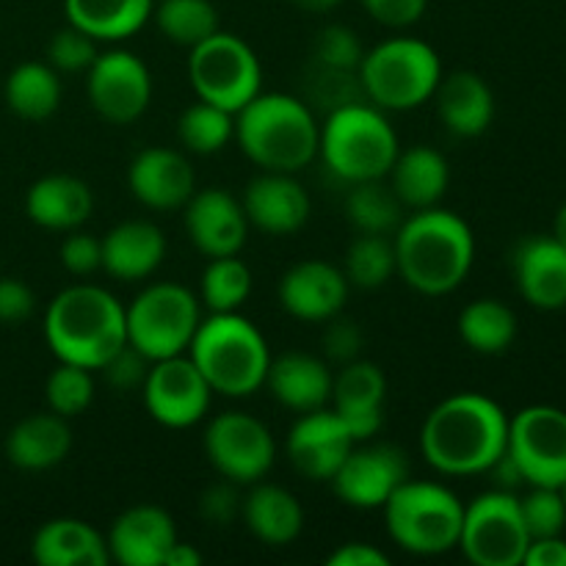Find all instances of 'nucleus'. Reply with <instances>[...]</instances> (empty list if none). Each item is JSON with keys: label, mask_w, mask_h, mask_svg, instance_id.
I'll list each match as a JSON object with an SVG mask.
<instances>
[{"label": "nucleus", "mask_w": 566, "mask_h": 566, "mask_svg": "<svg viewBox=\"0 0 566 566\" xmlns=\"http://www.w3.org/2000/svg\"><path fill=\"white\" fill-rule=\"evenodd\" d=\"M31 558L39 566H105L108 542L94 525L77 517L48 520L31 539Z\"/></svg>", "instance_id": "cd10ccee"}, {"label": "nucleus", "mask_w": 566, "mask_h": 566, "mask_svg": "<svg viewBox=\"0 0 566 566\" xmlns=\"http://www.w3.org/2000/svg\"><path fill=\"white\" fill-rule=\"evenodd\" d=\"M459 337L475 354L495 357L517 337V315L497 298H475L459 315Z\"/></svg>", "instance_id": "f704fd0d"}, {"label": "nucleus", "mask_w": 566, "mask_h": 566, "mask_svg": "<svg viewBox=\"0 0 566 566\" xmlns=\"http://www.w3.org/2000/svg\"><path fill=\"white\" fill-rule=\"evenodd\" d=\"M103 243L105 274L119 282H142L158 271L166 258V238L158 224L144 219L122 221L111 227Z\"/></svg>", "instance_id": "393cba45"}, {"label": "nucleus", "mask_w": 566, "mask_h": 566, "mask_svg": "<svg viewBox=\"0 0 566 566\" xmlns=\"http://www.w3.org/2000/svg\"><path fill=\"white\" fill-rule=\"evenodd\" d=\"M376 22L387 28H409L426 14L429 0H359Z\"/></svg>", "instance_id": "603ef678"}, {"label": "nucleus", "mask_w": 566, "mask_h": 566, "mask_svg": "<svg viewBox=\"0 0 566 566\" xmlns=\"http://www.w3.org/2000/svg\"><path fill=\"white\" fill-rule=\"evenodd\" d=\"M523 564L525 566H566V542L562 536H542V539H531Z\"/></svg>", "instance_id": "5fc2aeb1"}, {"label": "nucleus", "mask_w": 566, "mask_h": 566, "mask_svg": "<svg viewBox=\"0 0 566 566\" xmlns=\"http://www.w3.org/2000/svg\"><path fill=\"white\" fill-rule=\"evenodd\" d=\"M354 446H357V440L343 423L340 415L332 407H321L298 415L291 434H287L285 451L298 475L329 484L332 475L337 473V468L352 453Z\"/></svg>", "instance_id": "f3484780"}, {"label": "nucleus", "mask_w": 566, "mask_h": 566, "mask_svg": "<svg viewBox=\"0 0 566 566\" xmlns=\"http://www.w3.org/2000/svg\"><path fill=\"white\" fill-rule=\"evenodd\" d=\"M205 457L221 479L252 486L269 475L276 442L269 426L247 412H221L205 429Z\"/></svg>", "instance_id": "f8f14e48"}, {"label": "nucleus", "mask_w": 566, "mask_h": 566, "mask_svg": "<svg viewBox=\"0 0 566 566\" xmlns=\"http://www.w3.org/2000/svg\"><path fill=\"white\" fill-rule=\"evenodd\" d=\"M276 293L287 315L304 324H326L346 307L348 280L326 260H302L282 274Z\"/></svg>", "instance_id": "6ab92c4d"}, {"label": "nucleus", "mask_w": 566, "mask_h": 566, "mask_svg": "<svg viewBox=\"0 0 566 566\" xmlns=\"http://www.w3.org/2000/svg\"><path fill=\"white\" fill-rule=\"evenodd\" d=\"M72 431L66 418L55 412H36L22 418L6 437V457L14 468L42 473L70 457Z\"/></svg>", "instance_id": "c756f323"}, {"label": "nucleus", "mask_w": 566, "mask_h": 566, "mask_svg": "<svg viewBox=\"0 0 566 566\" xmlns=\"http://www.w3.org/2000/svg\"><path fill=\"white\" fill-rule=\"evenodd\" d=\"M365 50L357 33L346 25H326L315 33L313 64L332 66V70L357 72Z\"/></svg>", "instance_id": "37998d69"}, {"label": "nucleus", "mask_w": 566, "mask_h": 566, "mask_svg": "<svg viewBox=\"0 0 566 566\" xmlns=\"http://www.w3.org/2000/svg\"><path fill=\"white\" fill-rule=\"evenodd\" d=\"M249 227L265 235H293L310 219V193L285 171H263L247 186L241 197Z\"/></svg>", "instance_id": "5701e85b"}, {"label": "nucleus", "mask_w": 566, "mask_h": 566, "mask_svg": "<svg viewBox=\"0 0 566 566\" xmlns=\"http://www.w3.org/2000/svg\"><path fill=\"white\" fill-rule=\"evenodd\" d=\"M188 81L202 103L238 114L243 105L260 94L263 70L254 50L235 33L216 31L188 59Z\"/></svg>", "instance_id": "9d476101"}, {"label": "nucleus", "mask_w": 566, "mask_h": 566, "mask_svg": "<svg viewBox=\"0 0 566 566\" xmlns=\"http://www.w3.org/2000/svg\"><path fill=\"white\" fill-rule=\"evenodd\" d=\"M396 130L385 111L368 99L329 111L318 133V155L326 169L343 182L381 180L398 158Z\"/></svg>", "instance_id": "423d86ee"}, {"label": "nucleus", "mask_w": 566, "mask_h": 566, "mask_svg": "<svg viewBox=\"0 0 566 566\" xmlns=\"http://www.w3.org/2000/svg\"><path fill=\"white\" fill-rule=\"evenodd\" d=\"M528 545L531 534L514 492H484L464 506L459 547L468 562L475 566H520Z\"/></svg>", "instance_id": "9b49d317"}, {"label": "nucleus", "mask_w": 566, "mask_h": 566, "mask_svg": "<svg viewBox=\"0 0 566 566\" xmlns=\"http://www.w3.org/2000/svg\"><path fill=\"white\" fill-rule=\"evenodd\" d=\"M188 357L216 396L249 398L265 387L271 365L263 332L241 313H210L199 321Z\"/></svg>", "instance_id": "39448f33"}, {"label": "nucleus", "mask_w": 566, "mask_h": 566, "mask_svg": "<svg viewBox=\"0 0 566 566\" xmlns=\"http://www.w3.org/2000/svg\"><path fill=\"white\" fill-rule=\"evenodd\" d=\"M517 291L531 307H566V247L556 235H534L520 241L512 254Z\"/></svg>", "instance_id": "b1692460"}, {"label": "nucleus", "mask_w": 566, "mask_h": 566, "mask_svg": "<svg viewBox=\"0 0 566 566\" xmlns=\"http://www.w3.org/2000/svg\"><path fill=\"white\" fill-rule=\"evenodd\" d=\"M252 293V271L238 254L210 258L199 282V302L210 313H238Z\"/></svg>", "instance_id": "4c0bfd02"}, {"label": "nucleus", "mask_w": 566, "mask_h": 566, "mask_svg": "<svg viewBox=\"0 0 566 566\" xmlns=\"http://www.w3.org/2000/svg\"><path fill=\"white\" fill-rule=\"evenodd\" d=\"M381 512L390 539L412 556H442L459 547L464 503L446 484L407 479Z\"/></svg>", "instance_id": "6e6552de"}, {"label": "nucleus", "mask_w": 566, "mask_h": 566, "mask_svg": "<svg viewBox=\"0 0 566 566\" xmlns=\"http://www.w3.org/2000/svg\"><path fill=\"white\" fill-rule=\"evenodd\" d=\"M409 479V459L398 446L387 442H357L337 473L332 490L352 509H381L387 497Z\"/></svg>", "instance_id": "dca6fc26"}, {"label": "nucleus", "mask_w": 566, "mask_h": 566, "mask_svg": "<svg viewBox=\"0 0 566 566\" xmlns=\"http://www.w3.org/2000/svg\"><path fill=\"white\" fill-rule=\"evenodd\" d=\"M241 517L249 534L263 545L282 547L298 539L304 528V509L293 492L280 484H252L249 495L243 497Z\"/></svg>", "instance_id": "2f4dec72"}, {"label": "nucleus", "mask_w": 566, "mask_h": 566, "mask_svg": "<svg viewBox=\"0 0 566 566\" xmlns=\"http://www.w3.org/2000/svg\"><path fill=\"white\" fill-rule=\"evenodd\" d=\"M155 25L169 42L197 48L219 31V11L210 0H155Z\"/></svg>", "instance_id": "e433bc0d"}, {"label": "nucleus", "mask_w": 566, "mask_h": 566, "mask_svg": "<svg viewBox=\"0 0 566 566\" xmlns=\"http://www.w3.org/2000/svg\"><path fill=\"white\" fill-rule=\"evenodd\" d=\"M403 205L396 197L387 177L381 180L354 182L346 197V219L352 221L357 232H370V235H390L401 227Z\"/></svg>", "instance_id": "c9c22d12"}, {"label": "nucleus", "mask_w": 566, "mask_h": 566, "mask_svg": "<svg viewBox=\"0 0 566 566\" xmlns=\"http://www.w3.org/2000/svg\"><path fill=\"white\" fill-rule=\"evenodd\" d=\"M506 453L531 486L566 481V412L547 403L520 409L509 418Z\"/></svg>", "instance_id": "ddd939ff"}, {"label": "nucleus", "mask_w": 566, "mask_h": 566, "mask_svg": "<svg viewBox=\"0 0 566 566\" xmlns=\"http://www.w3.org/2000/svg\"><path fill=\"white\" fill-rule=\"evenodd\" d=\"M387 376L376 363L354 359L340 368L332 381V409L343 418L354 440L363 442L379 434L385 420Z\"/></svg>", "instance_id": "4be33fe9"}, {"label": "nucleus", "mask_w": 566, "mask_h": 566, "mask_svg": "<svg viewBox=\"0 0 566 566\" xmlns=\"http://www.w3.org/2000/svg\"><path fill=\"white\" fill-rule=\"evenodd\" d=\"M553 235H556V241H562L566 247V205L562 210H558L556 224H553Z\"/></svg>", "instance_id": "13d9d810"}, {"label": "nucleus", "mask_w": 566, "mask_h": 566, "mask_svg": "<svg viewBox=\"0 0 566 566\" xmlns=\"http://www.w3.org/2000/svg\"><path fill=\"white\" fill-rule=\"evenodd\" d=\"M332 370L321 357L304 352H287L282 357H271L265 387L276 403L291 412H313V409L329 407L332 398Z\"/></svg>", "instance_id": "a878e982"}, {"label": "nucleus", "mask_w": 566, "mask_h": 566, "mask_svg": "<svg viewBox=\"0 0 566 566\" xmlns=\"http://www.w3.org/2000/svg\"><path fill=\"white\" fill-rule=\"evenodd\" d=\"M144 409L155 423L166 429H191L208 415L213 390L199 374L191 357L158 359L149 365V374L142 385Z\"/></svg>", "instance_id": "2eb2a0df"}, {"label": "nucleus", "mask_w": 566, "mask_h": 566, "mask_svg": "<svg viewBox=\"0 0 566 566\" xmlns=\"http://www.w3.org/2000/svg\"><path fill=\"white\" fill-rule=\"evenodd\" d=\"M97 39L83 33L81 28L66 25L53 33L48 44V64L55 72H86L97 59Z\"/></svg>", "instance_id": "a18cd8bd"}, {"label": "nucleus", "mask_w": 566, "mask_h": 566, "mask_svg": "<svg viewBox=\"0 0 566 566\" xmlns=\"http://www.w3.org/2000/svg\"><path fill=\"white\" fill-rule=\"evenodd\" d=\"M94 210V193L81 177L48 175L39 177L25 193V213L33 224L55 232H72L88 221Z\"/></svg>", "instance_id": "c85d7f7f"}, {"label": "nucleus", "mask_w": 566, "mask_h": 566, "mask_svg": "<svg viewBox=\"0 0 566 566\" xmlns=\"http://www.w3.org/2000/svg\"><path fill=\"white\" fill-rule=\"evenodd\" d=\"M36 310V296L17 276H0V324H22Z\"/></svg>", "instance_id": "3c124183"}, {"label": "nucleus", "mask_w": 566, "mask_h": 566, "mask_svg": "<svg viewBox=\"0 0 566 566\" xmlns=\"http://www.w3.org/2000/svg\"><path fill=\"white\" fill-rule=\"evenodd\" d=\"M86 92L92 108L105 122L130 125L149 108L153 75L130 50H105L86 70Z\"/></svg>", "instance_id": "4468645a"}, {"label": "nucleus", "mask_w": 566, "mask_h": 566, "mask_svg": "<svg viewBox=\"0 0 566 566\" xmlns=\"http://www.w3.org/2000/svg\"><path fill=\"white\" fill-rule=\"evenodd\" d=\"M396 274L423 296H448L468 280L475 260V238L468 221L451 210H415L392 235Z\"/></svg>", "instance_id": "f03ea898"}, {"label": "nucleus", "mask_w": 566, "mask_h": 566, "mask_svg": "<svg viewBox=\"0 0 566 566\" xmlns=\"http://www.w3.org/2000/svg\"><path fill=\"white\" fill-rule=\"evenodd\" d=\"M387 180H390L392 191L401 199L403 208L423 210L434 208L446 197L451 169H448L446 155L437 153L434 147L415 144L409 149H398V158Z\"/></svg>", "instance_id": "7c9ffc66"}, {"label": "nucleus", "mask_w": 566, "mask_h": 566, "mask_svg": "<svg viewBox=\"0 0 566 566\" xmlns=\"http://www.w3.org/2000/svg\"><path fill=\"white\" fill-rule=\"evenodd\" d=\"M111 562L122 566H164L166 553L177 542L175 520L166 509L130 506L114 520L108 536Z\"/></svg>", "instance_id": "412c9836"}, {"label": "nucleus", "mask_w": 566, "mask_h": 566, "mask_svg": "<svg viewBox=\"0 0 566 566\" xmlns=\"http://www.w3.org/2000/svg\"><path fill=\"white\" fill-rule=\"evenodd\" d=\"M44 340L59 363L94 374L127 343L125 304L99 285L66 287L48 304Z\"/></svg>", "instance_id": "7ed1b4c3"}, {"label": "nucleus", "mask_w": 566, "mask_h": 566, "mask_svg": "<svg viewBox=\"0 0 566 566\" xmlns=\"http://www.w3.org/2000/svg\"><path fill=\"white\" fill-rule=\"evenodd\" d=\"M44 398H48L50 412L61 415V418H77L86 412L94 401V379L92 370L81 368V365L59 363V368L48 376L44 385Z\"/></svg>", "instance_id": "a19ab883"}, {"label": "nucleus", "mask_w": 566, "mask_h": 566, "mask_svg": "<svg viewBox=\"0 0 566 566\" xmlns=\"http://www.w3.org/2000/svg\"><path fill=\"white\" fill-rule=\"evenodd\" d=\"M357 75L370 105L381 111H412L434 97L442 64L437 50L423 39L392 36L363 55Z\"/></svg>", "instance_id": "0eeeda50"}, {"label": "nucleus", "mask_w": 566, "mask_h": 566, "mask_svg": "<svg viewBox=\"0 0 566 566\" xmlns=\"http://www.w3.org/2000/svg\"><path fill=\"white\" fill-rule=\"evenodd\" d=\"M6 105L11 114L28 122H42L59 111L61 81L59 72L42 61H25L6 77Z\"/></svg>", "instance_id": "72a5a7b5"}, {"label": "nucleus", "mask_w": 566, "mask_h": 566, "mask_svg": "<svg viewBox=\"0 0 566 566\" xmlns=\"http://www.w3.org/2000/svg\"><path fill=\"white\" fill-rule=\"evenodd\" d=\"M241 506H243V497L238 495V484L232 481H221V484L208 486L199 497V514H202L205 523L210 525H224L235 523V517H241Z\"/></svg>", "instance_id": "8fccbe9b"}, {"label": "nucleus", "mask_w": 566, "mask_h": 566, "mask_svg": "<svg viewBox=\"0 0 566 566\" xmlns=\"http://www.w3.org/2000/svg\"><path fill=\"white\" fill-rule=\"evenodd\" d=\"M509 415L481 392L437 403L420 429V453L442 475H481L506 453Z\"/></svg>", "instance_id": "f257e3e1"}, {"label": "nucleus", "mask_w": 566, "mask_h": 566, "mask_svg": "<svg viewBox=\"0 0 566 566\" xmlns=\"http://www.w3.org/2000/svg\"><path fill=\"white\" fill-rule=\"evenodd\" d=\"M321 346H324V354L332 363H354V359H359V352H363V329H359L357 321L335 315V318L326 321Z\"/></svg>", "instance_id": "49530a36"}, {"label": "nucleus", "mask_w": 566, "mask_h": 566, "mask_svg": "<svg viewBox=\"0 0 566 566\" xmlns=\"http://www.w3.org/2000/svg\"><path fill=\"white\" fill-rule=\"evenodd\" d=\"M291 3L307 14H326V11H335L343 0H291Z\"/></svg>", "instance_id": "4d7b16f0"}, {"label": "nucleus", "mask_w": 566, "mask_h": 566, "mask_svg": "<svg viewBox=\"0 0 566 566\" xmlns=\"http://www.w3.org/2000/svg\"><path fill=\"white\" fill-rule=\"evenodd\" d=\"M520 512L528 528L531 539L542 536H562L566 525V506L556 486H531L525 497H520Z\"/></svg>", "instance_id": "79ce46f5"}, {"label": "nucleus", "mask_w": 566, "mask_h": 566, "mask_svg": "<svg viewBox=\"0 0 566 566\" xmlns=\"http://www.w3.org/2000/svg\"><path fill=\"white\" fill-rule=\"evenodd\" d=\"M434 99L442 125L457 138L481 136L495 119V94L490 83L470 70L442 75Z\"/></svg>", "instance_id": "bb28decb"}, {"label": "nucleus", "mask_w": 566, "mask_h": 566, "mask_svg": "<svg viewBox=\"0 0 566 566\" xmlns=\"http://www.w3.org/2000/svg\"><path fill=\"white\" fill-rule=\"evenodd\" d=\"M177 138L193 155H216L235 138V114L210 103H193L177 122Z\"/></svg>", "instance_id": "58836bf2"}, {"label": "nucleus", "mask_w": 566, "mask_h": 566, "mask_svg": "<svg viewBox=\"0 0 566 566\" xmlns=\"http://www.w3.org/2000/svg\"><path fill=\"white\" fill-rule=\"evenodd\" d=\"M59 258L70 274L88 276L103 269V243H99V238L88 235V232L72 230L61 243Z\"/></svg>", "instance_id": "de8ad7c7"}, {"label": "nucleus", "mask_w": 566, "mask_h": 566, "mask_svg": "<svg viewBox=\"0 0 566 566\" xmlns=\"http://www.w3.org/2000/svg\"><path fill=\"white\" fill-rule=\"evenodd\" d=\"M188 241L205 258H227L238 254L247 243L249 219L241 199L232 197L227 188H205L193 191L182 208Z\"/></svg>", "instance_id": "a211bd4d"}, {"label": "nucleus", "mask_w": 566, "mask_h": 566, "mask_svg": "<svg viewBox=\"0 0 566 566\" xmlns=\"http://www.w3.org/2000/svg\"><path fill=\"white\" fill-rule=\"evenodd\" d=\"M127 343L149 363L186 354L202 310L199 298L180 282H155L125 307Z\"/></svg>", "instance_id": "1a4fd4ad"}, {"label": "nucleus", "mask_w": 566, "mask_h": 566, "mask_svg": "<svg viewBox=\"0 0 566 566\" xmlns=\"http://www.w3.org/2000/svg\"><path fill=\"white\" fill-rule=\"evenodd\" d=\"M133 197L149 210H180L197 191L191 160L169 147H147L127 169Z\"/></svg>", "instance_id": "aec40b11"}, {"label": "nucleus", "mask_w": 566, "mask_h": 566, "mask_svg": "<svg viewBox=\"0 0 566 566\" xmlns=\"http://www.w3.org/2000/svg\"><path fill=\"white\" fill-rule=\"evenodd\" d=\"M343 274H346L348 285L363 287V291H376V287L387 285L390 276L396 274V247L390 238L359 232L343 260Z\"/></svg>", "instance_id": "ea45409f"}, {"label": "nucleus", "mask_w": 566, "mask_h": 566, "mask_svg": "<svg viewBox=\"0 0 566 566\" xmlns=\"http://www.w3.org/2000/svg\"><path fill=\"white\" fill-rule=\"evenodd\" d=\"M155 0H64L70 25L97 42H122L149 22Z\"/></svg>", "instance_id": "473e14b6"}, {"label": "nucleus", "mask_w": 566, "mask_h": 566, "mask_svg": "<svg viewBox=\"0 0 566 566\" xmlns=\"http://www.w3.org/2000/svg\"><path fill=\"white\" fill-rule=\"evenodd\" d=\"M556 490H558V495H562V501H564V506H566V481H564V484H558Z\"/></svg>", "instance_id": "bf43d9fd"}, {"label": "nucleus", "mask_w": 566, "mask_h": 566, "mask_svg": "<svg viewBox=\"0 0 566 566\" xmlns=\"http://www.w3.org/2000/svg\"><path fill=\"white\" fill-rule=\"evenodd\" d=\"M310 97H313V103H318L321 108L335 111L340 108V105L359 103V99H365V94L363 86H359L357 72L313 64V70H310Z\"/></svg>", "instance_id": "c03bdc74"}, {"label": "nucleus", "mask_w": 566, "mask_h": 566, "mask_svg": "<svg viewBox=\"0 0 566 566\" xmlns=\"http://www.w3.org/2000/svg\"><path fill=\"white\" fill-rule=\"evenodd\" d=\"M149 365L153 363H149L142 352H136L130 343H125V346H122L99 370H103L105 381H108L114 390H136V387H142L144 379H147Z\"/></svg>", "instance_id": "09e8293b"}, {"label": "nucleus", "mask_w": 566, "mask_h": 566, "mask_svg": "<svg viewBox=\"0 0 566 566\" xmlns=\"http://www.w3.org/2000/svg\"><path fill=\"white\" fill-rule=\"evenodd\" d=\"M329 566H387L390 558L379 551V547L368 545V542H346L337 545L335 551L326 556Z\"/></svg>", "instance_id": "864d4df0"}, {"label": "nucleus", "mask_w": 566, "mask_h": 566, "mask_svg": "<svg viewBox=\"0 0 566 566\" xmlns=\"http://www.w3.org/2000/svg\"><path fill=\"white\" fill-rule=\"evenodd\" d=\"M199 564H202V553H199L193 545H186V542L180 539L171 545V551L166 553L164 558V566H199Z\"/></svg>", "instance_id": "6e6d98bb"}, {"label": "nucleus", "mask_w": 566, "mask_h": 566, "mask_svg": "<svg viewBox=\"0 0 566 566\" xmlns=\"http://www.w3.org/2000/svg\"><path fill=\"white\" fill-rule=\"evenodd\" d=\"M321 125L304 99L293 94L260 92L235 114V138L263 171L296 175L318 155Z\"/></svg>", "instance_id": "20e7f679"}]
</instances>
